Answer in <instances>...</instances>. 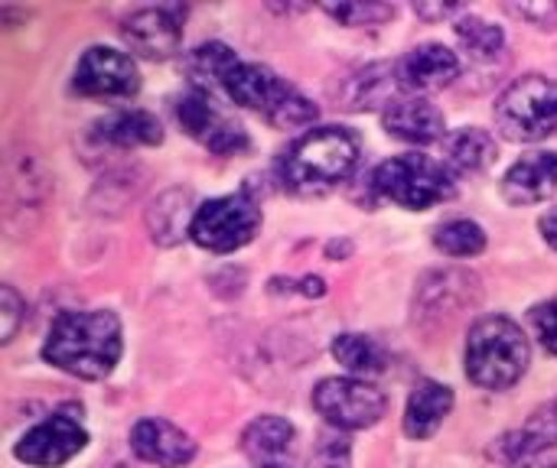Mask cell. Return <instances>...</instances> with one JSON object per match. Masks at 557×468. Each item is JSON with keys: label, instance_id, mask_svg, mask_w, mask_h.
<instances>
[{"label": "cell", "instance_id": "cell-17", "mask_svg": "<svg viewBox=\"0 0 557 468\" xmlns=\"http://www.w3.org/2000/svg\"><path fill=\"white\" fill-rule=\"evenodd\" d=\"M382 127L405 143H434L444 137V114L428 98H401L382 111Z\"/></svg>", "mask_w": 557, "mask_h": 468}, {"label": "cell", "instance_id": "cell-30", "mask_svg": "<svg viewBox=\"0 0 557 468\" xmlns=\"http://www.w3.org/2000/svg\"><path fill=\"white\" fill-rule=\"evenodd\" d=\"M23 316H26V303L16 296V290L0 287V342H13Z\"/></svg>", "mask_w": 557, "mask_h": 468}, {"label": "cell", "instance_id": "cell-34", "mask_svg": "<svg viewBox=\"0 0 557 468\" xmlns=\"http://www.w3.org/2000/svg\"><path fill=\"white\" fill-rule=\"evenodd\" d=\"M539 228H542L545 241H548V244H552V248H555V251H557V208H548V212L542 215Z\"/></svg>", "mask_w": 557, "mask_h": 468}, {"label": "cell", "instance_id": "cell-21", "mask_svg": "<svg viewBox=\"0 0 557 468\" xmlns=\"http://www.w3.org/2000/svg\"><path fill=\"white\" fill-rule=\"evenodd\" d=\"M98 137L114 147H157L163 140V127L147 111H117L98 121Z\"/></svg>", "mask_w": 557, "mask_h": 468}, {"label": "cell", "instance_id": "cell-11", "mask_svg": "<svg viewBox=\"0 0 557 468\" xmlns=\"http://www.w3.org/2000/svg\"><path fill=\"white\" fill-rule=\"evenodd\" d=\"M176 117H180L183 130L193 140H199L202 147H209L212 153H235V150L248 147L245 127L235 124L232 117H225L219 107H212V101L199 88L176 101Z\"/></svg>", "mask_w": 557, "mask_h": 468}, {"label": "cell", "instance_id": "cell-6", "mask_svg": "<svg viewBox=\"0 0 557 468\" xmlns=\"http://www.w3.org/2000/svg\"><path fill=\"white\" fill-rule=\"evenodd\" d=\"M375 189L411 212H424L454 195L450 173L437 160L421 153H405L382 163L375 169Z\"/></svg>", "mask_w": 557, "mask_h": 468}, {"label": "cell", "instance_id": "cell-1", "mask_svg": "<svg viewBox=\"0 0 557 468\" xmlns=\"http://www.w3.org/2000/svg\"><path fill=\"white\" fill-rule=\"evenodd\" d=\"M42 358L82 381H101L121 358V322L108 309L62 313L42 345Z\"/></svg>", "mask_w": 557, "mask_h": 468}, {"label": "cell", "instance_id": "cell-18", "mask_svg": "<svg viewBox=\"0 0 557 468\" xmlns=\"http://www.w3.org/2000/svg\"><path fill=\"white\" fill-rule=\"evenodd\" d=\"M294 427L284 417H258L242 437L245 456L258 468L294 466Z\"/></svg>", "mask_w": 557, "mask_h": 468}, {"label": "cell", "instance_id": "cell-7", "mask_svg": "<svg viewBox=\"0 0 557 468\" xmlns=\"http://www.w3.org/2000/svg\"><path fill=\"white\" fill-rule=\"evenodd\" d=\"M258 228H261V208L245 192H235L202 202L189 235L199 248L228 254L245 248L258 235Z\"/></svg>", "mask_w": 557, "mask_h": 468}, {"label": "cell", "instance_id": "cell-16", "mask_svg": "<svg viewBox=\"0 0 557 468\" xmlns=\"http://www.w3.org/2000/svg\"><path fill=\"white\" fill-rule=\"evenodd\" d=\"M552 446H557V397L542 404L519 430L506 433L496 443V453L509 466H525V463L539 459Z\"/></svg>", "mask_w": 557, "mask_h": 468}, {"label": "cell", "instance_id": "cell-28", "mask_svg": "<svg viewBox=\"0 0 557 468\" xmlns=\"http://www.w3.org/2000/svg\"><path fill=\"white\" fill-rule=\"evenodd\" d=\"M330 16H336L339 23L346 26H375L382 20H392L395 16V7L392 3H330L323 7Z\"/></svg>", "mask_w": 557, "mask_h": 468}, {"label": "cell", "instance_id": "cell-29", "mask_svg": "<svg viewBox=\"0 0 557 468\" xmlns=\"http://www.w3.org/2000/svg\"><path fill=\"white\" fill-rule=\"evenodd\" d=\"M352 466V450L339 433H323L310 453V468H349Z\"/></svg>", "mask_w": 557, "mask_h": 468}, {"label": "cell", "instance_id": "cell-14", "mask_svg": "<svg viewBox=\"0 0 557 468\" xmlns=\"http://www.w3.org/2000/svg\"><path fill=\"white\" fill-rule=\"evenodd\" d=\"M460 75V59L441 42H424L398 62V85L405 91H437Z\"/></svg>", "mask_w": 557, "mask_h": 468}, {"label": "cell", "instance_id": "cell-15", "mask_svg": "<svg viewBox=\"0 0 557 468\" xmlns=\"http://www.w3.org/2000/svg\"><path fill=\"white\" fill-rule=\"evenodd\" d=\"M557 189V153H525L512 169L503 176V195L512 205H535L545 202Z\"/></svg>", "mask_w": 557, "mask_h": 468}, {"label": "cell", "instance_id": "cell-31", "mask_svg": "<svg viewBox=\"0 0 557 468\" xmlns=\"http://www.w3.org/2000/svg\"><path fill=\"white\" fill-rule=\"evenodd\" d=\"M532 329H535V336H539V342L557 355V300H548V303H539L535 309H532Z\"/></svg>", "mask_w": 557, "mask_h": 468}, {"label": "cell", "instance_id": "cell-25", "mask_svg": "<svg viewBox=\"0 0 557 468\" xmlns=\"http://www.w3.org/2000/svg\"><path fill=\"white\" fill-rule=\"evenodd\" d=\"M457 39H460V46H463L470 55H476V59H493V55H499V52L506 49L503 29L493 26V23L483 20V16H473V13H463V16L457 20Z\"/></svg>", "mask_w": 557, "mask_h": 468}, {"label": "cell", "instance_id": "cell-12", "mask_svg": "<svg viewBox=\"0 0 557 468\" xmlns=\"http://www.w3.org/2000/svg\"><path fill=\"white\" fill-rule=\"evenodd\" d=\"M124 42L144 59H166L180 49L183 39V10L180 7H144L121 23Z\"/></svg>", "mask_w": 557, "mask_h": 468}, {"label": "cell", "instance_id": "cell-4", "mask_svg": "<svg viewBox=\"0 0 557 468\" xmlns=\"http://www.w3.org/2000/svg\"><path fill=\"white\" fill-rule=\"evenodd\" d=\"M222 88L235 104L264 114L274 127H300L317 121V104L304 98L294 85L277 78L268 65L235 59L222 75Z\"/></svg>", "mask_w": 557, "mask_h": 468}, {"label": "cell", "instance_id": "cell-26", "mask_svg": "<svg viewBox=\"0 0 557 468\" xmlns=\"http://www.w3.org/2000/svg\"><path fill=\"white\" fill-rule=\"evenodd\" d=\"M434 244L450 257H473L486 248V231L470 218H454L437 228Z\"/></svg>", "mask_w": 557, "mask_h": 468}, {"label": "cell", "instance_id": "cell-33", "mask_svg": "<svg viewBox=\"0 0 557 468\" xmlns=\"http://www.w3.org/2000/svg\"><path fill=\"white\" fill-rule=\"evenodd\" d=\"M414 13H418V16H428V20H444V16L463 13V7H454V3H437V7H431V3H414Z\"/></svg>", "mask_w": 557, "mask_h": 468}, {"label": "cell", "instance_id": "cell-27", "mask_svg": "<svg viewBox=\"0 0 557 468\" xmlns=\"http://www.w3.org/2000/svg\"><path fill=\"white\" fill-rule=\"evenodd\" d=\"M235 62V52L222 42H209V46H199L193 55H189V75L193 81L199 85V91L206 85H222V75L228 72V65Z\"/></svg>", "mask_w": 557, "mask_h": 468}, {"label": "cell", "instance_id": "cell-20", "mask_svg": "<svg viewBox=\"0 0 557 468\" xmlns=\"http://www.w3.org/2000/svg\"><path fill=\"white\" fill-rule=\"evenodd\" d=\"M450 410H454V391L437 381H421L408 397L405 433L411 440H428L437 433V427L447 420Z\"/></svg>", "mask_w": 557, "mask_h": 468}, {"label": "cell", "instance_id": "cell-35", "mask_svg": "<svg viewBox=\"0 0 557 468\" xmlns=\"http://www.w3.org/2000/svg\"><path fill=\"white\" fill-rule=\"evenodd\" d=\"M555 468H557V466H555Z\"/></svg>", "mask_w": 557, "mask_h": 468}, {"label": "cell", "instance_id": "cell-2", "mask_svg": "<svg viewBox=\"0 0 557 468\" xmlns=\"http://www.w3.org/2000/svg\"><path fill=\"white\" fill-rule=\"evenodd\" d=\"M359 160V140L346 127H317L297 137L277 163L281 182L297 195L336 189Z\"/></svg>", "mask_w": 557, "mask_h": 468}, {"label": "cell", "instance_id": "cell-13", "mask_svg": "<svg viewBox=\"0 0 557 468\" xmlns=\"http://www.w3.org/2000/svg\"><path fill=\"white\" fill-rule=\"evenodd\" d=\"M131 450L137 459L160 468H183L193 463L196 456V443L173 423L147 417L140 423H134L131 430Z\"/></svg>", "mask_w": 557, "mask_h": 468}, {"label": "cell", "instance_id": "cell-3", "mask_svg": "<svg viewBox=\"0 0 557 468\" xmlns=\"http://www.w3.org/2000/svg\"><path fill=\"white\" fill-rule=\"evenodd\" d=\"M529 339L506 316H486L467 339V378L486 391H506L529 371Z\"/></svg>", "mask_w": 557, "mask_h": 468}, {"label": "cell", "instance_id": "cell-19", "mask_svg": "<svg viewBox=\"0 0 557 468\" xmlns=\"http://www.w3.org/2000/svg\"><path fill=\"white\" fill-rule=\"evenodd\" d=\"M199 208H193L189 189H170L147 208V231L157 244L170 248L180 244L193 231V218Z\"/></svg>", "mask_w": 557, "mask_h": 468}, {"label": "cell", "instance_id": "cell-10", "mask_svg": "<svg viewBox=\"0 0 557 468\" xmlns=\"http://www.w3.org/2000/svg\"><path fill=\"white\" fill-rule=\"evenodd\" d=\"M88 443V433L82 430L78 420L72 417H49L39 427H33L20 443H16V459L33 468H59L69 459H75Z\"/></svg>", "mask_w": 557, "mask_h": 468}, {"label": "cell", "instance_id": "cell-8", "mask_svg": "<svg viewBox=\"0 0 557 468\" xmlns=\"http://www.w3.org/2000/svg\"><path fill=\"white\" fill-rule=\"evenodd\" d=\"M313 407L339 430H366L385 417V394L356 378H326L313 391Z\"/></svg>", "mask_w": 557, "mask_h": 468}, {"label": "cell", "instance_id": "cell-23", "mask_svg": "<svg viewBox=\"0 0 557 468\" xmlns=\"http://www.w3.org/2000/svg\"><path fill=\"white\" fill-rule=\"evenodd\" d=\"M395 78H398V65L392 68V65H385V62H379V65H369V68L356 72V75L349 78V91L343 94L346 107H349V111L379 107V104H385V107H388V104H392V101H388V91L398 85Z\"/></svg>", "mask_w": 557, "mask_h": 468}, {"label": "cell", "instance_id": "cell-9", "mask_svg": "<svg viewBox=\"0 0 557 468\" xmlns=\"http://www.w3.org/2000/svg\"><path fill=\"white\" fill-rule=\"evenodd\" d=\"M72 85L88 98H131L140 88V72L131 55L108 46H91L78 59Z\"/></svg>", "mask_w": 557, "mask_h": 468}, {"label": "cell", "instance_id": "cell-5", "mask_svg": "<svg viewBox=\"0 0 557 468\" xmlns=\"http://www.w3.org/2000/svg\"><path fill=\"white\" fill-rule=\"evenodd\" d=\"M496 127L506 140L535 143L557 134V81L525 75L512 81L496 101Z\"/></svg>", "mask_w": 557, "mask_h": 468}, {"label": "cell", "instance_id": "cell-32", "mask_svg": "<svg viewBox=\"0 0 557 468\" xmlns=\"http://www.w3.org/2000/svg\"><path fill=\"white\" fill-rule=\"evenodd\" d=\"M506 10L512 16H519V20H529L539 29H557V0H548V3H509Z\"/></svg>", "mask_w": 557, "mask_h": 468}, {"label": "cell", "instance_id": "cell-24", "mask_svg": "<svg viewBox=\"0 0 557 468\" xmlns=\"http://www.w3.org/2000/svg\"><path fill=\"white\" fill-rule=\"evenodd\" d=\"M333 358L352 371V375H382L385 371V349L379 342H372L369 336H356V332H346V336H336L333 342Z\"/></svg>", "mask_w": 557, "mask_h": 468}, {"label": "cell", "instance_id": "cell-22", "mask_svg": "<svg viewBox=\"0 0 557 468\" xmlns=\"http://www.w3.org/2000/svg\"><path fill=\"white\" fill-rule=\"evenodd\" d=\"M447 166L457 173H483L496 160V140L483 127H460L447 137Z\"/></svg>", "mask_w": 557, "mask_h": 468}]
</instances>
